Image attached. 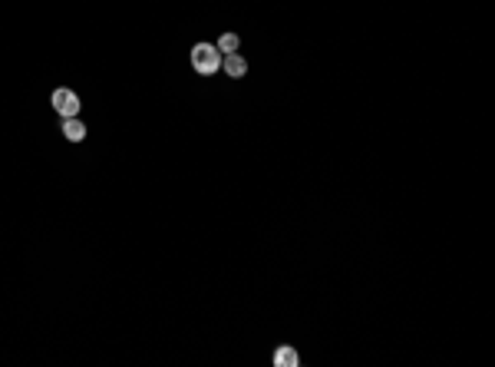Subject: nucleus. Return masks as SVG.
I'll return each instance as SVG.
<instances>
[{
  "label": "nucleus",
  "instance_id": "20e7f679",
  "mask_svg": "<svg viewBox=\"0 0 495 367\" xmlns=\"http://www.w3.org/2000/svg\"><path fill=\"white\" fill-rule=\"evenodd\" d=\"M63 136L69 139V143H82V139H86V126L80 123V116L63 119Z\"/></svg>",
  "mask_w": 495,
  "mask_h": 367
},
{
  "label": "nucleus",
  "instance_id": "7ed1b4c3",
  "mask_svg": "<svg viewBox=\"0 0 495 367\" xmlns=\"http://www.w3.org/2000/svg\"><path fill=\"white\" fill-rule=\"evenodd\" d=\"M221 67H225V73H228V76H234V80H238V76H245V73H248V60L241 56V53H225V56H221Z\"/></svg>",
  "mask_w": 495,
  "mask_h": 367
},
{
  "label": "nucleus",
  "instance_id": "f257e3e1",
  "mask_svg": "<svg viewBox=\"0 0 495 367\" xmlns=\"http://www.w3.org/2000/svg\"><path fill=\"white\" fill-rule=\"evenodd\" d=\"M192 70L201 73V76H212L221 70V50L212 47V43H198L192 47Z\"/></svg>",
  "mask_w": 495,
  "mask_h": 367
},
{
  "label": "nucleus",
  "instance_id": "423d86ee",
  "mask_svg": "<svg viewBox=\"0 0 495 367\" xmlns=\"http://www.w3.org/2000/svg\"><path fill=\"white\" fill-rule=\"evenodd\" d=\"M238 47H241V40L234 34H221V40H218V50H221V56L225 53H238Z\"/></svg>",
  "mask_w": 495,
  "mask_h": 367
},
{
  "label": "nucleus",
  "instance_id": "f03ea898",
  "mask_svg": "<svg viewBox=\"0 0 495 367\" xmlns=\"http://www.w3.org/2000/svg\"><path fill=\"white\" fill-rule=\"evenodd\" d=\"M50 106L60 113L63 119L69 116H80V96L73 93V90H66V86H60V90H53V96H50Z\"/></svg>",
  "mask_w": 495,
  "mask_h": 367
},
{
  "label": "nucleus",
  "instance_id": "39448f33",
  "mask_svg": "<svg viewBox=\"0 0 495 367\" xmlns=\"http://www.w3.org/2000/svg\"><path fill=\"white\" fill-rule=\"evenodd\" d=\"M297 361H300V357H297V350L287 348V344H280V348L274 350V364H278V367H297Z\"/></svg>",
  "mask_w": 495,
  "mask_h": 367
}]
</instances>
